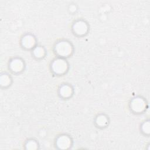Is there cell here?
<instances>
[{
  "mask_svg": "<svg viewBox=\"0 0 150 150\" xmlns=\"http://www.w3.org/2000/svg\"><path fill=\"white\" fill-rule=\"evenodd\" d=\"M22 43L23 46H24L25 47H32V46H33L35 43L34 38L30 35H27L23 38Z\"/></svg>",
  "mask_w": 150,
  "mask_h": 150,
  "instance_id": "obj_6",
  "label": "cell"
},
{
  "mask_svg": "<svg viewBox=\"0 0 150 150\" xmlns=\"http://www.w3.org/2000/svg\"><path fill=\"white\" fill-rule=\"evenodd\" d=\"M97 122L98 124H99L100 125H104L107 122V120L104 117L100 116L98 118Z\"/></svg>",
  "mask_w": 150,
  "mask_h": 150,
  "instance_id": "obj_11",
  "label": "cell"
},
{
  "mask_svg": "<svg viewBox=\"0 0 150 150\" xmlns=\"http://www.w3.org/2000/svg\"><path fill=\"white\" fill-rule=\"evenodd\" d=\"M145 107V103L142 99L137 98L132 100L131 103V108L137 112L141 111Z\"/></svg>",
  "mask_w": 150,
  "mask_h": 150,
  "instance_id": "obj_3",
  "label": "cell"
},
{
  "mask_svg": "<svg viewBox=\"0 0 150 150\" xmlns=\"http://www.w3.org/2000/svg\"><path fill=\"white\" fill-rule=\"evenodd\" d=\"M1 83L4 86L8 85L10 83V77L7 74L2 75L1 77Z\"/></svg>",
  "mask_w": 150,
  "mask_h": 150,
  "instance_id": "obj_9",
  "label": "cell"
},
{
  "mask_svg": "<svg viewBox=\"0 0 150 150\" xmlns=\"http://www.w3.org/2000/svg\"><path fill=\"white\" fill-rule=\"evenodd\" d=\"M11 67L14 71H21L23 67L22 62L18 59H15L11 62Z\"/></svg>",
  "mask_w": 150,
  "mask_h": 150,
  "instance_id": "obj_7",
  "label": "cell"
},
{
  "mask_svg": "<svg viewBox=\"0 0 150 150\" xmlns=\"http://www.w3.org/2000/svg\"><path fill=\"white\" fill-rule=\"evenodd\" d=\"M44 51L42 48L41 47H37L34 50V53L36 56L37 57H41L43 55Z\"/></svg>",
  "mask_w": 150,
  "mask_h": 150,
  "instance_id": "obj_10",
  "label": "cell"
},
{
  "mask_svg": "<svg viewBox=\"0 0 150 150\" xmlns=\"http://www.w3.org/2000/svg\"><path fill=\"white\" fill-rule=\"evenodd\" d=\"M52 68L55 73H63L67 69L66 62L62 59H57L53 63Z\"/></svg>",
  "mask_w": 150,
  "mask_h": 150,
  "instance_id": "obj_2",
  "label": "cell"
},
{
  "mask_svg": "<svg viewBox=\"0 0 150 150\" xmlns=\"http://www.w3.org/2000/svg\"><path fill=\"white\" fill-rule=\"evenodd\" d=\"M87 27L86 24L84 22H81V21H79L76 23V24H74V32H76V33H79V34L85 33L87 31Z\"/></svg>",
  "mask_w": 150,
  "mask_h": 150,
  "instance_id": "obj_5",
  "label": "cell"
},
{
  "mask_svg": "<svg viewBox=\"0 0 150 150\" xmlns=\"http://www.w3.org/2000/svg\"><path fill=\"white\" fill-rule=\"evenodd\" d=\"M57 144L60 148H67L70 145V139L67 136H61L57 139Z\"/></svg>",
  "mask_w": 150,
  "mask_h": 150,
  "instance_id": "obj_4",
  "label": "cell"
},
{
  "mask_svg": "<svg viewBox=\"0 0 150 150\" xmlns=\"http://www.w3.org/2000/svg\"><path fill=\"white\" fill-rule=\"evenodd\" d=\"M56 51L61 56H67L71 52V46L69 43L62 41L56 45Z\"/></svg>",
  "mask_w": 150,
  "mask_h": 150,
  "instance_id": "obj_1",
  "label": "cell"
},
{
  "mask_svg": "<svg viewBox=\"0 0 150 150\" xmlns=\"http://www.w3.org/2000/svg\"><path fill=\"white\" fill-rule=\"evenodd\" d=\"M60 94L64 97H68L71 94V88L67 86H64L61 88Z\"/></svg>",
  "mask_w": 150,
  "mask_h": 150,
  "instance_id": "obj_8",
  "label": "cell"
}]
</instances>
